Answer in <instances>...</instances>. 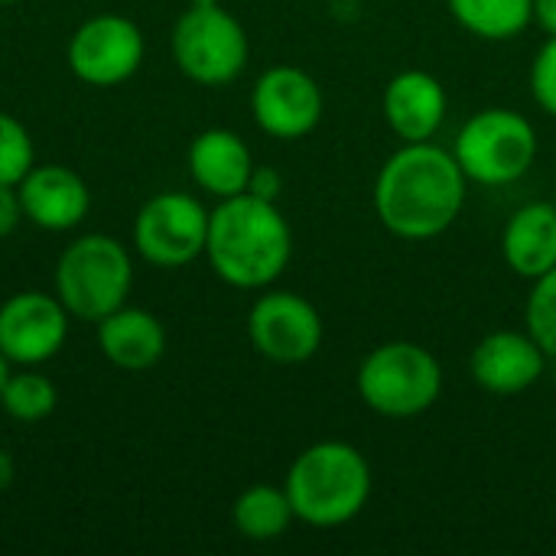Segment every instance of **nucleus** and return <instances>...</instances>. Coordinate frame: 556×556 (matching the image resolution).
Returning a JSON list of instances; mask_svg holds the SVG:
<instances>
[{
  "label": "nucleus",
  "mask_w": 556,
  "mask_h": 556,
  "mask_svg": "<svg viewBox=\"0 0 556 556\" xmlns=\"http://www.w3.org/2000/svg\"><path fill=\"white\" fill-rule=\"evenodd\" d=\"M466 173L459 160L424 140L391 153L375 179V212L404 241H430L453 228L466 205Z\"/></svg>",
  "instance_id": "f257e3e1"
},
{
  "label": "nucleus",
  "mask_w": 556,
  "mask_h": 556,
  "mask_svg": "<svg viewBox=\"0 0 556 556\" xmlns=\"http://www.w3.org/2000/svg\"><path fill=\"white\" fill-rule=\"evenodd\" d=\"M205 257L225 283L238 290H264L290 264L293 231L277 202L251 192L218 199L208 212Z\"/></svg>",
  "instance_id": "f03ea898"
},
{
  "label": "nucleus",
  "mask_w": 556,
  "mask_h": 556,
  "mask_svg": "<svg viewBox=\"0 0 556 556\" xmlns=\"http://www.w3.org/2000/svg\"><path fill=\"white\" fill-rule=\"evenodd\" d=\"M283 489L296 521L309 528H339L368 505L371 466L352 443L323 440L293 459Z\"/></svg>",
  "instance_id": "7ed1b4c3"
},
{
  "label": "nucleus",
  "mask_w": 556,
  "mask_h": 556,
  "mask_svg": "<svg viewBox=\"0 0 556 556\" xmlns=\"http://www.w3.org/2000/svg\"><path fill=\"white\" fill-rule=\"evenodd\" d=\"M134 287V264L127 248L111 235L75 238L55 264V296L85 323H98L127 303Z\"/></svg>",
  "instance_id": "20e7f679"
},
{
  "label": "nucleus",
  "mask_w": 556,
  "mask_h": 556,
  "mask_svg": "<svg viewBox=\"0 0 556 556\" xmlns=\"http://www.w3.org/2000/svg\"><path fill=\"white\" fill-rule=\"evenodd\" d=\"M443 391V368L417 342H384L365 355L358 368V397L381 417H417L427 414Z\"/></svg>",
  "instance_id": "39448f33"
},
{
  "label": "nucleus",
  "mask_w": 556,
  "mask_h": 556,
  "mask_svg": "<svg viewBox=\"0 0 556 556\" xmlns=\"http://www.w3.org/2000/svg\"><path fill=\"white\" fill-rule=\"evenodd\" d=\"M453 156L469 182L508 186L534 166L538 130L521 111L485 108L459 127Z\"/></svg>",
  "instance_id": "423d86ee"
},
{
  "label": "nucleus",
  "mask_w": 556,
  "mask_h": 556,
  "mask_svg": "<svg viewBox=\"0 0 556 556\" xmlns=\"http://www.w3.org/2000/svg\"><path fill=\"white\" fill-rule=\"evenodd\" d=\"M169 49L179 72L205 88L235 81L251 55L244 26L222 3H189L173 26Z\"/></svg>",
  "instance_id": "0eeeda50"
},
{
  "label": "nucleus",
  "mask_w": 556,
  "mask_h": 556,
  "mask_svg": "<svg viewBox=\"0 0 556 556\" xmlns=\"http://www.w3.org/2000/svg\"><path fill=\"white\" fill-rule=\"evenodd\" d=\"M208 208L189 192H160L143 202L134 222V244L153 267L176 270L205 254Z\"/></svg>",
  "instance_id": "6e6552de"
},
{
  "label": "nucleus",
  "mask_w": 556,
  "mask_h": 556,
  "mask_svg": "<svg viewBox=\"0 0 556 556\" xmlns=\"http://www.w3.org/2000/svg\"><path fill=\"white\" fill-rule=\"evenodd\" d=\"M143 33L121 13H98L85 20L68 39V68L94 88H114L143 65Z\"/></svg>",
  "instance_id": "1a4fd4ad"
},
{
  "label": "nucleus",
  "mask_w": 556,
  "mask_h": 556,
  "mask_svg": "<svg viewBox=\"0 0 556 556\" xmlns=\"http://www.w3.org/2000/svg\"><path fill=\"white\" fill-rule=\"evenodd\" d=\"M248 336L257 355L277 365H303L323 345L319 309L290 290H270L248 313Z\"/></svg>",
  "instance_id": "9d476101"
},
{
  "label": "nucleus",
  "mask_w": 556,
  "mask_h": 556,
  "mask_svg": "<svg viewBox=\"0 0 556 556\" xmlns=\"http://www.w3.org/2000/svg\"><path fill=\"white\" fill-rule=\"evenodd\" d=\"M72 313L59 296L42 290H23L0 303V352L10 365L36 368L55 358L68 339Z\"/></svg>",
  "instance_id": "9b49d317"
},
{
  "label": "nucleus",
  "mask_w": 556,
  "mask_h": 556,
  "mask_svg": "<svg viewBox=\"0 0 556 556\" xmlns=\"http://www.w3.org/2000/svg\"><path fill=\"white\" fill-rule=\"evenodd\" d=\"M323 88L296 65L267 68L251 91V114L257 127L277 140H300L323 121Z\"/></svg>",
  "instance_id": "f8f14e48"
},
{
  "label": "nucleus",
  "mask_w": 556,
  "mask_h": 556,
  "mask_svg": "<svg viewBox=\"0 0 556 556\" xmlns=\"http://www.w3.org/2000/svg\"><path fill=\"white\" fill-rule=\"evenodd\" d=\"M547 355L544 349L534 342L531 332H515V329H502V332H489L469 358V371L472 381L489 391V394H521L528 388H534L547 368Z\"/></svg>",
  "instance_id": "ddd939ff"
},
{
  "label": "nucleus",
  "mask_w": 556,
  "mask_h": 556,
  "mask_svg": "<svg viewBox=\"0 0 556 556\" xmlns=\"http://www.w3.org/2000/svg\"><path fill=\"white\" fill-rule=\"evenodd\" d=\"M16 192L23 202V218L42 231H72L85 222L91 208V192L85 179L59 163L33 166L20 179Z\"/></svg>",
  "instance_id": "4468645a"
},
{
  "label": "nucleus",
  "mask_w": 556,
  "mask_h": 556,
  "mask_svg": "<svg viewBox=\"0 0 556 556\" xmlns=\"http://www.w3.org/2000/svg\"><path fill=\"white\" fill-rule=\"evenodd\" d=\"M446 108L450 98L443 81L424 68H407L384 88V121L404 143L433 140L446 121Z\"/></svg>",
  "instance_id": "2eb2a0df"
},
{
  "label": "nucleus",
  "mask_w": 556,
  "mask_h": 556,
  "mask_svg": "<svg viewBox=\"0 0 556 556\" xmlns=\"http://www.w3.org/2000/svg\"><path fill=\"white\" fill-rule=\"evenodd\" d=\"M189 173L202 192L215 199H231L248 192L254 156L235 130L208 127L189 147Z\"/></svg>",
  "instance_id": "dca6fc26"
},
{
  "label": "nucleus",
  "mask_w": 556,
  "mask_h": 556,
  "mask_svg": "<svg viewBox=\"0 0 556 556\" xmlns=\"http://www.w3.org/2000/svg\"><path fill=\"white\" fill-rule=\"evenodd\" d=\"M98 349L114 368L147 371L166 352V329L150 309L124 303L98 319Z\"/></svg>",
  "instance_id": "f3484780"
},
{
  "label": "nucleus",
  "mask_w": 556,
  "mask_h": 556,
  "mask_svg": "<svg viewBox=\"0 0 556 556\" xmlns=\"http://www.w3.org/2000/svg\"><path fill=\"white\" fill-rule=\"evenodd\" d=\"M505 264L525 277L538 280L556 267V202H531L521 205L502 235Z\"/></svg>",
  "instance_id": "a211bd4d"
},
{
  "label": "nucleus",
  "mask_w": 556,
  "mask_h": 556,
  "mask_svg": "<svg viewBox=\"0 0 556 556\" xmlns=\"http://www.w3.org/2000/svg\"><path fill=\"white\" fill-rule=\"evenodd\" d=\"M231 521L238 528L241 538L248 541H277L290 531V525L296 521L293 505L287 489L277 485H251L244 489L235 505H231Z\"/></svg>",
  "instance_id": "6ab92c4d"
},
{
  "label": "nucleus",
  "mask_w": 556,
  "mask_h": 556,
  "mask_svg": "<svg viewBox=\"0 0 556 556\" xmlns=\"http://www.w3.org/2000/svg\"><path fill=\"white\" fill-rule=\"evenodd\" d=\"M453 20L489 42L521 36L534 23V0H446Z\"/></svg>",
  "instance_id": "aec40b11"
},
{
  "label": "nucleus",
  "mask_w": 556,
  "mask_h": 556,
  "mask_svg": "<svg viewBox=\"0 0 556 556\" xmlns=\"http://www.w3.org/2000/svg\"><path fill=\"white\" fill-rule=\"evenodd\" d=\"M59 404V391L46 375L36 371H20L7 378L3 391H0V407L7 410V417H13L16 424H39L46 420Z\"/></svg>",
  "instance_id": "412c9836"
},
{
  "label": "nucleus",
  "mask_w": 556,
  "mask_h": 556,
  "mask_svg": "<svg viewBox=\"0 0 556 556\" xmlns=\"http://www.w3.org/2000/svg\"><path fill=\"white\" fill-rule=\"evenodd\" d=\"M36 166V150L29 130L7 111H0V182L20 186V179Z\"/></svg>",
  "instance_id": "4be33fe9"
},
{
  "label": "nucleus",
  "mask_w": 556,
  "mask_h": 556,
  "mask_svg": "<svg viewBox=\"0 0 556 556\" xmlns=\"http://www.w3.org/2000/svg\"><path fill=\"white\" fill-rule=\"evenodd\" d=\"M528 332L544 349L547 358H556V267L534 280L528 296Z\"/></svg>",
  "instance_id": "5701e85b"
},
{
  "label": "nucleus",
  "mask_w": 556,
  "mask_h": 556,
  "mask_svg": "<svg viewBox=\"0 0 556 556\" xmlns=\"http://www.w3.org/2000/svg\"><path fill=\"white\" fill-rule=\"evenodd\" d=\"M528 78H531V94L541 104V111L556 117V36H547V42L538 49Z\"/></svg>",
  "instance_id": "b1692460"
},
{
  "label": "nucleus",
  "mask_w": 556,
  "mask_h": 556,
  "mask_svg": "<svg viewBox=\"0 0 556 556\" xmlns=\"http://www.w3.org/2000/svg\"><path fill=\"white\" fill-rule=\"evenodd\" d=\"M20 222H23V202H20L16 186L0 182V238L13 235Z\"/></svg>",
  "instance_id": "393cba45"
},
{
  "label": "nucleus",
  "mask_w": 556,
  "mask_h": 556,
  "mask_svg": "<svg viewBox=\"0 0 556 556\" xmlns=\"http://www.w3.org/2000/svg\"><path fill=\"white\" fill-rule=\"evenodd\" d=\"M280 189H283V179H280L277 169H270V166H254L251 182H248V192H251V195L267 199V202H277Z\"/></svg>",
  "instance_id": "a878e982"
},
{
  "label": "nucleus",
  "mask_w": 556,
  "mask_h": 556,
  "mask_svg": "<svg viewBox=\"0 0 556 556\" xmlns=\"http://www.w3.org/2000/svg\"><path fill=\"white\" fill-rule=\"evenodd\" d=\"M534 23L547 36H556V0H534Z\"/></svg>",
  "instance_id": "bb28decb"
},
{
  "label": "nucleus",
  "mask_w": 556,
  "mask_h": 556,
  "mask_svg": "<svg viewBox=\"0 0 556 556\" xmlns=\"http://www.w3.org/2000/svg\"><path fill=\"white\" fill-rule=\"evenodd\" d=\"M13 476H16V463H13V456L7 450H0V492L10 489Z\"/></svg>",
  "instance_id": "cd10ccee"
},
{
  "label": "nucleus",
  "mask_w": 556,
  "mask_h": 556,
  "mask_svg": "<svg viewBox=\"0 0 556 556\" xmlns=\"http://www.w3.org/2000/svg\"><path fill=\"white\" fill-rule=\"evenodd\" d=\"M7 378H10V358L0 352V391H3V384H7Z\"/></svg>",
  "instance_id": "c85d7f7f"
},
{
  "label": "nucleus",
  "mask_w": 556,
  "mask_h": 556,
  "mask_svg": "<svg viewBox=\"0 0 556 556\" xmlns=\"http://www.w3.org/2000/svg\"><path fill=\"white\" fill-rule=\"evenodd\" d=\"M192 3H218V0H192Z\"/></svg>",
  "instance_id": "c756f323"
},
{
  "label": "nucleus",
  "mask_w": 556,
  "mask_h": 556,
  "mask_svg": "<svg viewBox=\"0 0 556 556\" xmlns=\"http://www.w3.org/2000/svg\"><path fill=\"white\" fill-rule=\"evenodd\" d=\"M0 3H16V0H0Z\"/></svg>",
  "instance_id": "7c9ffc66"
},
{
  "label": "nucleus",
  "mask_w": 556,
  "mask_h": 556,
  "mask_svg": "<svg viewBox=\"0 0 556 556\" xmlns=\"http://www.w3.org/2000/svg\"><path fill=\"white\" fill-rule=\"evenodd\" d=\"M554 202H556V195H554Z\"/></svg>",
  "instance_id": "2f4dec72"
}]
</instances>
